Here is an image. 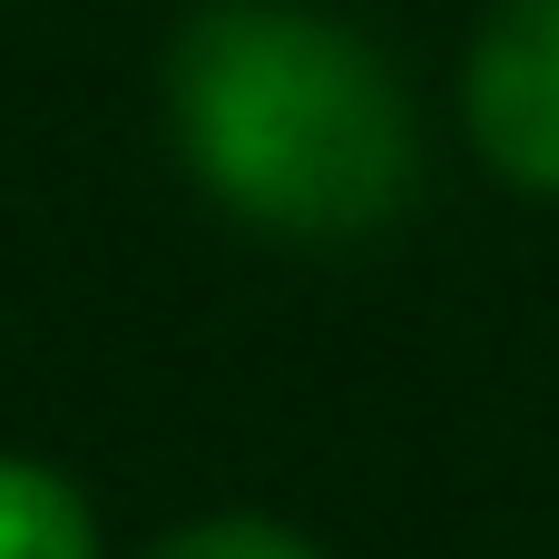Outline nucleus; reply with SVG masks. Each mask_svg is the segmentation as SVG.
Listing matches in <instances>:
<instances>
[{
    "label": "nucleus",
    "mask_w": 559,
    "mask_h": 559,
    "mask_svg": "<svg viewBox=\"0 0 559 559\" xmlns=\"http://www.w3.org/2000/svg\"><path fill=\"white\" fill-rule=\"evenodd\" d=\"M0 559H98V521L69 491V472L0 452Z\"/></svg>",
    "instance_id": "obj_3"
},
{
    "label": "nucleus",
    "mask_w": 559,
    "mask_h": 559,
    "mask_svg": "<svg viewBox=\"0 0 559 559\" xmlns=\"http://www.w3.org/2000/svg\"><path fill=\"white\" fill-rule=\"evenodd\" d=\"M472 138L501 177L559 187V0H501L472 39Z\"/></svg>",
    "instance_id": "obj_2"
},
{
    "label": "nucleus",
    "mask_w": 559,
    "mask_h": 559,
    "mask_svg": "<svg viewBox=\"0 0 559 559\" xmlns=\"http://www.w3.org/2000/svg\"><path fill=\"white\" fill-rule=\"evenodd\" d=\"M167 118L187 167L236 216L285 236H364L413 197L393 69L305 10H206L167 59Z\"/></svg>",
    "instance_id": "obj_1"
},
{
    "label": "nucleus",
    "mask_w": 559,
    "mask_h": 559,
    "mask_svg": "<svg viewBox=\"0 0 559 559\" xmlns=\"http://www.w3.org/2000/svg\"><path fill=\"white\" fill-rule=\"evenodd\" d=\"M147 559H324V550L295 540L285 521H187V531H167Z\"/></svg>",
    "instance_id": "obj_4"
}]
</instances>
